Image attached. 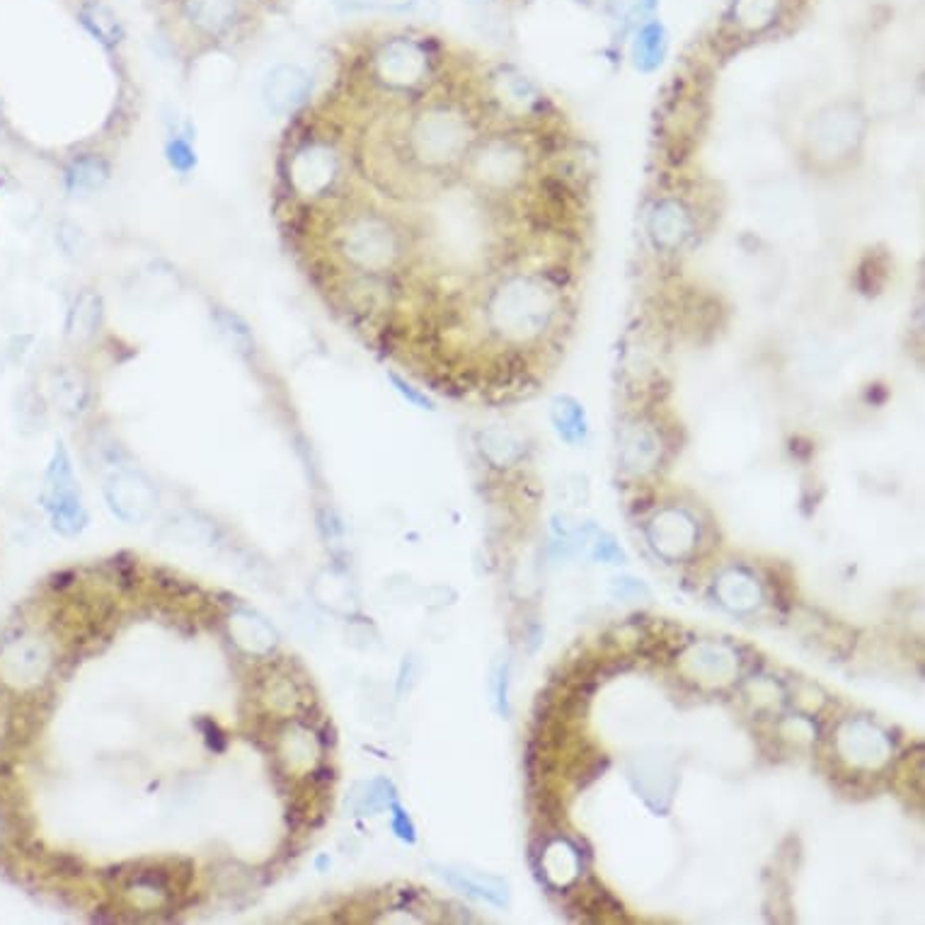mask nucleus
I'll return each instance as SVG.
<instances>
[{
	"instance_id": "nucleus-6",
	"label": "nucleus",
	"mask_w": 925,
	"mask_h": 925,
	"mask_svg": "<svg viewBox=\"0 0 925 925\" xmlns=\"http://www.w3.org/2000/svg\"><path fill=\"white\" fill-rule=\"evenodd\" d=\"M434 53L420 39L393 37L383 42L371 57V76L375 83L398 95H412L424 90L434 78Z\"/></svg>"
},
{
	"instance_id": "nucleus-30",
	"label": "nucleus",
	"mask_w": 925,
	"mask_h": 925,
	"mask_svg": "<svg viewBox=\"0 0 925 925\" xmlns=\"http://www.w3.org/2000/svg\"><path fill=\"white\" fill-rule=\"evenodd\" d=\"M388 379H391V383L395 385V391L405 398L410 405H414V408H420V410H434V402L429 400L420 388H414V385H410L405 379H400V375H395V373H391L388 375Z\"/></svg>"
},
{
	"instance_id": "nucleus-25",
	"label": "nucleus",
	"mask_w": 925,
	"mask_h": 925,
	"mask_svg": "<svg viewBox=\"0 0 925 925\" xmlns=\"http://www.w3.org/2000/svg\"><path fill=\"white\" fill-rule=\"evenodd\" d=\"M211 323L217 325L221 338L233 346L235 352H252L254 350V334L252 328L245 323L243 315H238L231 308L217 305L211 308Z\"/></svg>"
},
{
	"instance_id": "nucleus-9",
	"label": "nucleus",
	"mask_w": 925,
	"mask_h": 925,
	"mask_svg": "<svg viewBox=\"0 0 925 925\" xmlns=\"http://www.w3.org/2000/svg\"><path fill=\"white\" fill-rule=\"evenodd\" d=\"M342 178V158L325 141H308L293 151L289 160L291 190L318 199L330 194Z\"/></svg>"
},
{
	"instance_id": "nucleus-23",
	"label": "nucleus",
	"mask_w": 925,
	"mask_h": 925,
	"mask_svg": "<svg viewBox=\"0 0 925 925\" xmlns=\"http://www.w3.org/2000/svg\"><path fill=\"white\" fill-rule=\"evenodd\" d=\"M281 761L289 763V768H311L320 756L318 740L313 732L293 725L286 734H281Z\"/></svg>"
},
{
	"instance_id": "nucleus-32",
	"label": "nucleus",
	"mask_w": 925,
	"mask_h": 925,
	"mask_svg": "<svg viewBox=\"0 0 925 925\" xmlns=\"http://www.w3.org/2000/svg\"><path fill=\"white\" fill-rule=\"evenodd\" d=\"M471 3H480V6H485V3H492V0H471Z\"/></svg>"
},
{
	"instance_id": "nucleus-26",
	"label": "nucleus",
	"mask_w": 925,
	"mask_h": 925,
	"mask_svg": "<svg viewBox=\"0 0 925 925\" xmlns=\"http://www.w3.org/2000/svg\"><path fill=\"white\" fill-rule=\"evenodd\" d=\"M393 800H395L393 785L383 781V777H375V781L371 783L356 785V790L350 795V807L359 816H371V814H379L385 807H391Z\"/></svg>"
},
{
	"instance_id": "nucleus-1",
	"label": "nucleus",
	"mask_w": 925,
	"mask_h": 925,
	"mask_svg": "<svg viewBox=\"0 0 925 925\" xmlns=\"http://www.w3.org/2000/svg\"><path fill=\"white\" fill-rule=\"evenodd\" d=\"M560 315L562 289L547 274L535 272L502 277L482 303L487 332L512 350L543 342L560 323Z\"/></svg>"
},
{
	"instance_id": "nucleus-2",
	"label": "nucleus",
	"mask_w": 925,
	"mask_h": 925,
	"mask_svg": "<svg viewBox=\"0 0 925 925\" xmlns=\"http://www.w3.org/2000/svg\"><path fill=\"white\" fill-rule=\"evenodd\" d=\"M869 119L861 102L841 98L822 104L802 133V160L814 172H831L851 168L863 153Z\"/></svg>"
},
{
	"instance_id": "nucleus-24",
	"label": "nucleus",
	"mask_w": 925,
	"mask_h": 925,
	"mask_svg": "<svg viewBox=\"0 0 925 925\" xmlns=\"http://www.w3.org/2000/svg\"><path fill=\"white\" fill-rule=\"evenodd\" d=\"M231 630H233L238 645L254 654L272 650L277 642L274 630L252 613H238L235 619H231Z\"/></svg>"
},
{
	"instance_id": "nucleus-29",
	"label": "nucleus",
	"mask_w": 925,
	"mask_h": 925,
	"mask_svg": "<svg viewBox=\"0 0 925 925\" xmlns=\"http://www.w3.org/2000/svg\"><path fill=\"white\" fill-rule=\"evenodd\" d=\"M391 826H393V834L400 841H405V843H414V841H418V831H414L412 820H410L408 812L402 810L395 800L391 802Z\"/></svg>"
},
{
	"instance_id": "nucleus-14",
	"label": "nucleus",
	"mask_w": 925,
	"mask_h": 925,
	"mask_svg": "<svg viewBox=\"0 0 925 925\" xmlns=\"http://www.w3.org/2000/svg\"><path fill=\"white\" fill-rule=\"evenodd\" d=\"M112 180V163L100 153H78L63 168V190L73 199L104 192Z\"/></svg>"
},
{
	"instance_id": "nucleus-3",
	"label": "nucleus",
	"mask_w": 925,
	"mask_h": 925,
	"mask_svg": "<svg viewBox=\"0 0 925 925\" xmlns=\"http://www.w3.org/2000/svg\"><path fill=\"white\" fill-rule=\"evenodd\" d=\"M477 141L473 119L455 104L436 102L410 119L405 149L412 163L429 172H444L463 165Z\"/></svg>"
},
{
	"instance_id": "nucleus-18",
	"label": "nucleus",
	"mask_w": 925,
	"mask_h": 925,
	"mask_svg": "<svg viewBox=\"0 0 925 925\" xmlns=\"http://www.w3.org/2000/svg\"><path fill=\"white\" fill-rule=\"evenodd\" d=\"M80 24L86 27L88 34L95 39L104 49H117L124 42V24L117 18V12L100 3V0H88L78 10Z\"/></svg>"
},
{
	"instance_id": "nucleus-20",
	"label": "nucleus",
	"mask_w": 925,
	"mask_h": 925,
	"mask_svg": "<svg viewBox=\"0 0 925 925\" xmlns=\"http://www.w3.org/2000/svg\"><path fill=\"white\" fill-rule=\"evenodd\" d=\"M783 0H734L730 8V20L746 34H761L781 18Z\"/></svg>"
},
{
	"instance_id": "nucleus-5",
	"label": "nucleus",
	"mask_w": 925,
	"mask_h": 925,
	"mask_svg": "<svg viewBox=\"0 0 925 925\" xmlns=\"http://www.w3.org/2000/svg\"><path fill=\"white\" fill-rule=\"evenodd\" d=\"M463 170L480 192L504 197L524 187L531 170V155L524 141L500 133V137L477 139L465 158Z\"/></svg>"
},
{
	"instance_id": "nucleus-13",
	"label": "nucleus",
	"mask_w": 925,
	"mask_h": 925,
	"mask_svg": "<svg viewBox=\"0 0 925 925\" xmlns=\"http://www.w3.org/2000/svg\"><path fill=\"white\" fill-rule=\"evenodd\" d=\"M51 666V652L44 640L39 637H20L10 642L6 652L0 654V672L6 681L18 688H30L42 681Z\"/></svg>"
},
{
	"instance_id": "nucleus-31",
	"label": "nucleus",
	"mask_w": 925,
	"mask_h": 925,
	"mask_svg": "<svg viewBox=\"0 0 925 925\" xmlns=\"http://www.w3.org/2000/svg\"><path fill=\"white\" fill-rule=\"evenodd\" d=\"M328 865H330V861H328V857H320V861H318V867H320V869H325Z\"/></svg>"
},
{
	"instance_id": "nucleus-19",
	"label": "nucleus",
	"mask_w": 925,
	"mask_h": 925,
	"mask_svg": "<svg viewBox=\"0 0 925 925\" xmlns=\"http://www.w3.org/2000/svg\"><path fill=\"white\" fill-rule=\"evenodd\" d=\"M165 163L172 172L187 178L199 168V151H197V129L190 122L172 124L168 131V139L163 145Z\"/></svg>"
},
{
	"instance_id": "nucleus-27",
	"label": "nucleus",
	"mask_w": 925,
	"mask_h": 925,
	"mask_svg": "<svg viewBox=\"0 0 925 925\" xmlns=\"http://www.w3.org/2000/svg\"><path fill=\"white\" fill-rule=\"evenodd\" d=\"M553 422L557 426L560 436L565 439V441H570V444H574V441L584 439V434H586L584 412L570 398H557L555 400V405H553Z\"/></svg>"
},
{
	"instance_id": "nucleus-4",
	"label": "nucleus",
	"mask_w": 925,
	"mask_h": 925,
	"mask_svg": "<svg viewBox=\"0 0 925 925\" xmlns=\"http://www.w3.org/2000/svg\"><path fill=\"white\" fill-rule=\"evenodd\" d=\"M340 258L361 274H385L405 254V235L383 213H354L334 233Z\"/></svg>"
},
{
	"instance_id": "nucleus-7",
	"label": "nucleus",
	"mask_w": 925,
	"mask_h": 925,
	"mask_svg": "<svg viewBox=\"0 0 925 925\" xmlns=\"http://www.w3.org/2000/svg\"><path fill=\"white\" fill-rule=\"evenodd\" d=\"M42 502L51 516V526L61 535H78L88 526V512L80 497L78 480L73 475V463L63 444L51 455L49 471L44 477Z\"/></svg>"
},
{
	"instance_id": "nucleus-8",
	"label": "nucleus",
	"mask_w": 925,
	"mask_h": 925,
	"mask_svg": "<svg viewBox=\"0 0 925 925\" xmlns=\"http://www.w3.org/2000/svg\"><path fill=\"white\" fill-rule=\"evenodd\" d=\"M487 102L509 122H531L543 117L547 107L539 86L514 66H497L487 76Z\"/></svg>"
},
{
	"instance_id": "nucleus-17",
	"label": "nucleus",
	"mask_w": 925,
	"mask_h": 925,
	"mask_svg": "<svg viewBox=\"0 0 925 925\" xmlns=\"http://www.w3.org/2000/svg\"><path fill=\"white\" fill-rule=\"evenodd\" d=\"M51 400L66 418H78L90 408L92 391L86 381V375L71 366H57L49 379Z\"/></svg>"
},
{
	"instance_id": "nucleus-12",
	"label": "nucleus",
	"mask_w": 925,
	"mask_h": 925,
	"mask_svg": "<svg viewBox=\"0 0 925 925\" xmlns=\"http://www.w3.org/2000/svg\"><path fill=\"white\" fill-rule=\"evenodd\" d=\"M102 492L110 512L127 524H141L158 506L155 485L137 471H114L104 480Z\"/></svg>"
},
{
	"instance_id": "nucleus-22",
	"label": "nucleus",
	"mask_w": 925,
	"mask_h": 925,
	"mask_svg": "<svg viewBox=\"0 0 925 925\" xmlns=\"http://www.w3.org/2000/svg\"><path fill=\"white\" fill-rule=\"evenodd\" d=\"M668 39L662 22L642 24L633 42V61L640 71H654L666 57Z\"/></svg>"
},
{
	"instance_id": "nucleus-11",
	"label": "nucleus",
	"mask_w": 925,
	"mask_h": 925,
	"mask_svg": "<svg viewBox=\"0 0 925 925\" xmlns=\"http://www.w3.org/2000/svg\"><path fill=\"white\" fill-rule=\"evenodd\" d=\"M260 92L272 117H293L313 98V76L299 63H277L267 71Z\"/></svg>"
},
{
	"instance_id": "nucleus-15",
	"label": "nucleus",
	"mask_w": 925,
	"mask_h": 925,
	"mask_svg": "<svg viewBox=\"0 0 925 925\" xmlns=\"http://www.w3.org/2000/svg\"><path fill=\"white\" fill-rule=\"evenodd\" d=\"M182 16L199 34L219 39L238 22L240 0H182Z\"/></svg>"
},
{
	"instance_id": "nucleus-21",
	"label": "nucleus",
	"mask_w": 925,
	"mask_h": 925,
	"mask_svg": "<svg viewBox=\"0 0 925 925\" xmlns=\"http://www.w3.org/2000/svg\"><path fill=\"white\" fill-rule=\"evenodd\" d=\"M439 875L449 879L451 887L467 892L480 899H487L492 904H506V884H502L497 877H487L482 873H473V869H459V867H436Z\"/></svg>"
},
{
	"instance_id": "nucleus-10",
	"label": "nucleus",
	"mask_w": 925,
	"mask_h": 925,
	"mask_svg": "<svg viewBox=\"0 0 925 925\" xmlns=\"http://www.w3.org/2000/svg\"><path fill=\"white\" fill-rule=\"evenodd\" d=\"M698 233V217L681 197L656 199L647 213V238L652 248L672 258L686 250Z\"/></svg>"
},
{
	"instance_id": "nucleus-28",
	"label": "nucleus",
	"mask_w": 925,
	"mask_h": 925,
	"mask_svg": "<svg viewBox=\"0 0 925 925\" xmlns=\"http://www.w3.org/2000/svg\"><path fill=\"white\" fill-rule=\"evenodd\" d=\"M53 240H57V248L61 250L63 258L80 260V258H86V254H88V235H86L83 228H80L71 219H63L61 223H57V233H53Z\"/></svg>"
},
{
	"instance_id": "nucleus-16",
	"label": "nucleus",
	"mask_w": 925,
	"mask_h": 925,
	"mask_svg": "<svg viewBox=\"0 0 925 925\" xmlns=\"http://www.w3.org/2000/svg\"><path fill=\"white\" fill-rule=\"evenodd\" d=\"M104 325V299L95 289H80L66 313V338L73 342H88Z\"/></svg>"
}]
</instances>
